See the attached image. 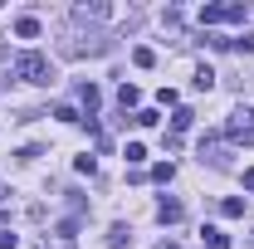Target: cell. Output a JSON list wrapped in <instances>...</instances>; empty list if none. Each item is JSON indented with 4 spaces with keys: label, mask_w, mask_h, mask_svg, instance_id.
<instances>
[{
    "label": "cell",
    "mask_w": 254,
    "mask_h": 249,
    "mask_svg": "<svg viewBox=\"0 0 254 249\" xmlns=\"http://www.w3.org/2000/svg\"><path fill=\"white\" fill-rule=\"evenodd\" d=\"M0 249H20V240H15V235L5 230V235H0Z\"/></svg>",
    "instance_id": "20"
},
{
    "label": "cell",
    "mask_w": 254,
    "mask_h": 249,
    "mask_svg": "<svg viewBox=\"0 0 254 249\" xmlns=\"http://www.w3.org/2000/svg\"><path fill=\"white\" fill-rule=\"evenodd\" d=\"M181 215H186V205H181V200H161V205H157V220H161V225H176Z\"/></svg>",
    "instance_id": "5"
},
{
    "label": "cell",
    "mask_w": 254,
    "mask_h": 249,
    "mask_svg": "<svg viewBox=\"0 0 254 249\" xmlns=\"http://www.w3.org/2000/svg\"><path fill=\"white\" fill-rule=\"evenodd\" d=\"M171 176H176V166H171V161H157V166H152V181H161V186H166Z\"/></svg>",
    "instance_id": "15"
},
{
    "label": "cell",
    "mask_w": 254,
    "mask_h": 249,
    "mask_svg": "<svg viewBox=\"0 0 254 249\" xmlns=\"http://www.w3.org/2000/svg\"><path fill=\"white\" fill-rule=\"evenodd\" d=\"M132 123H137V127H157L161 118H157V113H152V108H142V113H132Z\"/></svg>",
    "instance_id": "16"
},
{
    "label": "cell",
    "mask_w": 254,
    "mask_h": 249,
    "mask_svg": "<svg viewBox=\"0 0 254 249\" xmlns=\"http://www.w3.org/2000/svg\"><path fill=\"white\" fill-rule=\"evenodd\" d=\"M200 161H210V166H225V161H230L220 137H205V142H200Z\"/></svg>",
    "instance_id": "4"
},
{
    "label": "cell",
    "mask_w": 254,
    "mask_h": 249,
    "mask_svg": "<svg viewBox=\"0 0 254 249\" xmlns=\"http://www.w3.org/2000/svg\"><path fill=\"white\" fill-rule=\"evenodd\" d=\"M225 137H230V142L254 147V108H250V113H235V118H230V127H225Z\"/></svg>",
    "instance_id": "2"
},
{
    "label": "cell",
    "mask_w": 254,
    "mask_h": 249,
    "mask_svg": "<svg viewBox=\"0 0 254 249\" xmlns=\"http://www.w3.org/2000/svg\"><path fill=\"white\" fill-rule=\"evenodd\" d=\"M220 215L225 220H240V215H245V200H240V195H225V200H220Z\"/></svg>",
    "instance_id": "7"
},
{
    "label": "cell",
    "mask_w": 254,
    "mask_h": 249,
    "mask_svg": "<svg viewBox=\"0 0 254 249\" xmlns=\"http://www.w3.org/2000/svg\"><path fill=\"white\" fill-rule=\"evenodd\" d=\"M123 240H127V225H113V235H108V249H123Z\"/></svg>",
    "instance_id": "17"
},
{
    "label": "cell",
    "mask_w": 254,
    "mask_h": 249,
    "mask_svg": "<svg viewBox=\"0 0 254 249\" xmlns=\"http://www.w3.org/2000/svg\"><path fill=\"white\" fill-rule=\"evenodd\" d=\"M190 118H195L190 108H176V113H171V132H186V127H190Z\"/></svg>",
    "instance_id": "13"
},
{
    "label": "cell",
    "mask_w": 254,
    "mask_h": 249,
    "mask_svg": "<svg viewBox=\"0 0 254 249\" xmlns=\"http://www.w3.org/2000/svg\"><path fill=\"white\" fill-rule=\"evenodd\" d=\"M123 156L132 161V166H142V161H147V147H142V142H127V147H123Z\"/></svg>",
    "instance_id": "12"
},
{
    "label": "cell",
    "mask_w": 254,
    "mask_h": 249,
    "mask_svg": "<svg viewBox=\"0 0 254 249\" xmlns=\"http://www.w3.org/2000/svg\"><path fill=\"white\" fill-rule=\"evenodd\" d=\"M15 78H20V83H49V78H54V63L30 49V54L15 59Z\"/></svg>",
    "instance_id": "1"
},
{
    "label": "cell",
    "mask_w": 254,
    "mask_h": 249,
    "mask_svg": "<svg viewBox=\"0 0 254 249\" xmlns=\"http://www.w3.org/2000/svg\"><path fill=\"white\" fill-rule=\"evenodd\" d=\"M54 118H59V123H78V113H73L68 103H59V108H54Z\"/></svg>",
    "instance_id": "18"
},
{
    "label": "cell",
    "mask_w": 254,
    "mask_h": 249,
    "mask_svg": "<svg viewBox=\"0 0 254 249\" xmlns=\"http://www.w3.org/2000/svg\"><path fill=\"white\" fill-rule=\"evenodd\" d=\"M195 88H200V93H210V88H215V68H210V63H205V68H195Z\"/></svg>",
    "instance_id": "10"
},
{
    "label": "cell",
    "mask_w": 254,
    "mask_h": 249,
    "mask_svg": "<svg viewBox=\"0 0 254 249\" xmlns=\"http://www.w3.org/2000/svg\"><path fill=\"white\" fill-rule=\"evenodd\" d=\"M78 103H83L88 113H98V103H103V93H98L93 83H83V88H78Z\"/></svg>",
    "instance_id": "8"
},
{
    "label": "cell",
    "mask_w": 254,
    "mask_h": 249,
    "mask_svg": "<svg viewBox=\"0 0 254 249\" xmlns=\"http://www.w3.org/2000/svg\"><path fill=\"white\" fill-rule=\"evenodd\" d=\"M245 190H254V166H250V171H245Z\"/></svg>",
    "instance_id": "21"
},
{
    "label": "cell",
    "mask_w": 254,
    "mask_h": 249,
    "mask_svg": "<svg viewBox=\"0 0 254 249\" xmlns=\"http://www.w3.org/2000/svg\"><path fill=\"white\" fill-rule=\"evenodd\" d=\"M245 20V5H205L200 10V25H235Z\"/></svg>",
    "instance_id": "3"
},
{
    "label": "cell",
    "mask_w": 254,
    "mask_h": 249,
    "mask_svg": "<svg viewBox=\"0 0 254 249\" xmlns=\"http://www.w3.org/2000/svg\"><path fill=\"white\" fill-rule=\"evenodd\" d=\"M132 63H137V68H152V63H157V54H152L147 44H137V49H132Z\"/></svg>",
    "instance_id": "11"
},
{
    "label": "cell",
    "mask_w": 254,
    "mask_h": 249,
    "mask_svg": "<svg viewBox=\"0 0 254 249\" xmlns=\"http://www.w3.org/2000/svg\"><path fill=\"white\" fill-rule=\"evenodd\" d=\"M157 249H181V245H171V240H166V245H157Z\"/></svg>",
    "instance_id": "22"
},
{
    "label": "cell",
    "mask_w": 254,
    "mask_h": 249,
    "mask_svg": "<svg viewBox=\"0 0 254 249\" xmlns=\"http://www.w3.org/2000/svg\"><path fill=\"white\" fill-rule=\"evenodd\" d=\"M15 34H20V39H34V34H39V20H34V15L15 20Z\"/></svg>",
    "instance_id": "9"
},
{
    "label": "cell",
    "mask_w": 254,
    "mask_h": 249,
    "mask_svg": "<svg viewBox=\"0 0 254 249\" xmlns=\"http://www.w3.org/2000/svg\"><path fill=\"white\" fill-rule=\"evenodd\" d=\"M118 103H123V108H137V103H142V93H137L132 83H123V88H118Z\"/></svg>",
    "instance_id": "14"
},
{
    "label": "cell",
    "mask_w": 254,
    "mask_h": 249,
    "mask_svg": "<svg viewBox=\"0 0 254 249\" xmlns=\"http://www.w3.org/2000/svg\"><path fill=\"white\" fill-rule=\"evenodd\" d=\"M0 195H5V186H0Z\"/></svg>",
    "instance_id": "23"
},
{
    "label": "cell",
    "mask_w": 254,
    "mask_h": 249,
    "mask_svg": "<svg viewBox=\"0 0 254 249\" xmlns=\"http://www.w3.org/2000/svg\"><path fill=\"white\" fill-rule=\"evenodd\" d=\"M200 240H205V249H230V235H225L220 225H205V230H200Z\"/></svg>",
    "instance_id": "6"
},
{
    "label": "cell",
    "mask_w": 254,
    "mask_h": 249,
    "mask_svg": "<svg viewBox=\"0 0 254 249\" xmlns=\"http://www.w3.org/2000/svg\"><path fill=\"white\" fill-rule=\"evenodd\" d=\"M235 44H240V49H245V54H254V30H250V34H240V39H235Z\"/></svg>",
    "instance_id": "19"
}]
</instances>
